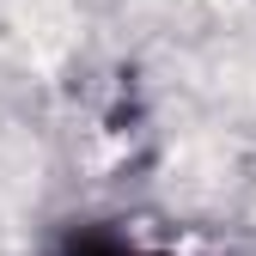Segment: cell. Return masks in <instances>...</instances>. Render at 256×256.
Wrapping results in <instances>:
<instances>
[{
	"mask_svg": "<svg viewBox=\"0 0 256 256\" xmlns=\"http://www.w3.org/2000/svg\"><path fill=\"white\" fill-rule=\"evenodd\" d=\"M74 256H158V250H140V244H98V238H86Z\"/></svg>",
	"mask_w": 256,
	"mask_h": 256,
	"instance_id": "obj_1",
	"label": "cell"
}]
</instances>
